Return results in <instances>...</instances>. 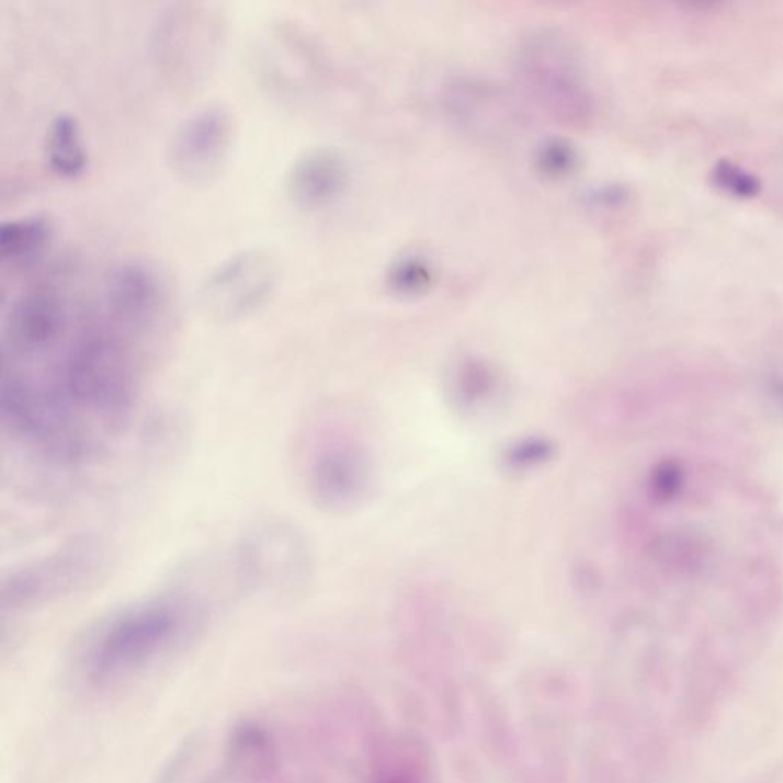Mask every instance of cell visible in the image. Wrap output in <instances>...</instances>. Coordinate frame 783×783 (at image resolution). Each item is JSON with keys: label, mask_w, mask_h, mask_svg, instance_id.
Listing matches in <instances>:
<instances>
[{"label": "cell", "mask_w": 783, "mask_h": 783, "mask_svg": "<svg viewBox=\"0 0 783 783\" xmlns=\"http://www.w3.org/2000/svg\"><path fill=\"white\" fill-rule=\"evenodd\" d=\"M281 281L277 259L263 248H247L218 263L200 288V304L213 319L236 321L261 309Z\"/></svg>", "instance_id": "7"}, {"label": "cell", "mask_w": 783, "mask_h": 783, "mask_svg": "<svg viewBox=\"0 0 783 783\" xmlns=\"http://www.w3.org/2000/svg\"><path fill=\"white\" fill-rule=\"evenodd\" d=\"M54 223L45 213L7 220L0 227V259L3 265L34 263L52 246Z\"/></svg>", "instance_id": "15"}, {"label": "cell", "mask_w": 783, "mask_h": 783, "mask_svg": "<svg viewBox=\"0 0 783 783\" xmlns=\"http://www.w3.org/2000/svg\"><path fill=\"white\" fill-rule=\"evenodd\" d=\"M572 161L571 150L568 149V146L559 145V143L549 146L548 152L545 155L546 168L552 172H565V169H571Z\"/></svg>", "instance_id": "18"}, {"label": "cell", "mask_w": 783, "mask_h": 783, "mask_svg": "<svg viewBox=\"0 0 783 783\" xmlns=\"http://www.w3.org/2000/svg\"><path fill=\"white\" fill-rule=\"evenodd\" d=\"M228 23L219 5L174 2L155 19L150 56L161 80L177 94L203 87L215 71L227 41Z\"/></svg>", "instance_id": "2"}, {"label": "cell", "mask_w": 783, "mask_h": 783, "mask_svg": "<svg viewBox=\"0 0 783 783\" xmlns=\"http://www.w3.org/2000/svg\"><path fill=\"white\" fill-rule=\"evenodd\" d=\"M235 130V118L224 104L200 107L185 116L170 137V169L188 184L215 181L230 157Z\"/></svg>", "instance_id": "8"}, {"label": "cell", "mask_w": 783, "mask_h": 783, "mask_svg": "<svg viewBox=\"0 0 783 783\" xmlns=\"http://www.w3.org/2000/svg\"><path fill=\"white\" fill-rule=\"evenodd\" d=\"M304 31L277 22L262 36L258 68L269 88L282 95L296 94L309 79L314 54Z\"/></svg>", "instance_id": "11"}, {"label": "cell", "mask_w": 783, "mask_h": 783, "mask_svg": "<svg viewBox=\"0 0 783 783\" xmlns=\"http://www.w3.org/2000/svg\"><path fill=\"white\" fill-rule=\"evenodd\" d=\"M230 571L236 587L250 594H290L311 579V548L294 523L266 519L240 536L232 548Z\"/></svg>", "instance_id": "4"}, {"label": "cell", "mask_w": 783, "mask_h": 783, "mask_svg": "<svg viewBox=\"0 0 783 783\" xmlns=\"http://www.w3.org/2000/svg\"><path fill=\"white\" fill-rule=\"evenodd\" d=\"M102 314L120 334L152 356L172 317L169 277L145 259L120 262L104 281Z\"/></svg>", "instance_id": "6"}, {"label": "cell", "mask_w": 783, "mask_h": 783, "mask_svg": "<svg viewBox=\"0 0 783 783\" xmlns=\"http://www.w3.org/2000/svg\"><path fill=\"white\" fill-rule=\"evenodd\" d=\"M545 53L531 57V77L541 92L542 99L549 102L554 110L571 116H581L588 111V99L583 88L577 81V72L566 61L564 53L554 52L556 46L545 45Z\"/></svg>", "instance_id": "13"}, {"label": "cell", "mask_w": 783, "mask_h": 783, "mask_svg": "<svg viewBox=\"0 0 783 783\" xmlns=\"http://www.w3.org/2000/svg\"><path fill=\"white\" fill-rule=\"evenodd\" d=\"M394 282L397 290L406 293H417L430 282L429 270L420 262H406L395 271Z\"/></svg>", "instance_id": "17"}, {"label": "cell", "mask_w": 783, "mask_h": 783, "mask_svg": "<svg viewBox=\"0 0 783 783\" xmlns=\"http://www.w3.org/2000/svg\"><path fill=\"white\" fill-rule=\"evenodd\" d=\"M554 445L545 438H523L508 445L502 461L508 470L525 472L541 467L554 456Z\"/></svg>", "instance_id": "16"}, {"label": "cell", "mask_w": 783, "mask_h": 783, "mask_svg": "<svg viewBox=\"0 0 783 783\" xmlns=\"http://www.w3.org/2000/svg\"><path fill=\"white\" fill-rule=\"evenodd\" d=\"M73 314L65 294L49 283L21 291L7 306L0 327V375L25 374L45 363L71 334Z\"/></svg>", "instance_id": "5"}, {"label": "cell", "mask_w": 783, "mask_h": 783, "mask_svg": "<svg viewBox=\"0 0 783 783\" xmlns=\"http://www.w3.org/2000/svg\"><path fill=\"white\" fill-rule=\"evenodd\" d=\"M45 161L58 178L79 180L89 168L83 130L76 115L58 114L49 123L44 143Z\"/></svg>", "instance_id": "14"}, {"label": "cell", "mask_w": 783, "mask_h": 783, "mask_svg": "<svg viewBox=\"0 0 783 783\" xmlns=\"http://www.w3.org/2000/svg\"><path fill=\"white\" fill-rule=\"evenodd\" d=\"M348 182L344 158L329 147L306 150L286 173L290 200L302 208H320L341 195Z\"/></svg>", "instance_id": "12"}, {"label": "cell", "mask_w": 783, "mask_h": 783, "mask_svg": "<svg viewBox=\"0 0 783 783\" xmlns=\"http://www.w3.org/2000/svg\"><path fill=\"white\" fill-rule=\"evenodd\" d=\"M190 581H174L91 627L73 654L77 680L91 689L114 688L188 647L213 612L211 597Z\"/></svg>", "instance_id": "1"}, {"label": "cell", "mask_w": 783, "mask_h": 783, "mask_svg": "<svg viewBox=\"0 0 783 783\" xmlns=\"http://www.w3.org/2000/svg\"><path fill=\"white\" fill-rule=\"evenodd\" d=\"M106 545L94 536L71 538L8 574L0 588L3 612L33 611L84 591L110 566Z\"/></svg>", "instance_id": "3"}, {"label": "cell", "mask_w": 783, "mask_h": 783, "mask_svg": "<svg viewBox=\"0 0 783 783\" xmlns=\"http://www.w3.org/2000/svg\"><path fill=\"white\" fill-rule=\"evenodd\" d=\"M313 502L332 514H347L363 507L374 487L370 453L355 441L331 440L314 453L306 473Z\"/></svg>", "instance_id": "9"}, {"label": "cell", "mask_w": 783, "mask_h": 783, "mask_svg": "<svg viewBox=\"0 0 783 783\" xmlns=\"http://www.w3.org/2000/svg\"><path fill=\"white\" fill-rule=\"evenodd\" d=\"M444 390L450 409L470 422L495 420L507 410L510 399V386L498 367L475 356L450 367Z\"/></svg>", "instance_id": "10"}]
</instances>
